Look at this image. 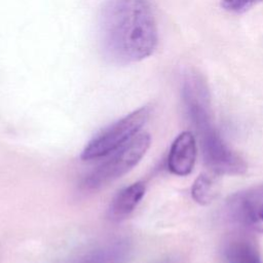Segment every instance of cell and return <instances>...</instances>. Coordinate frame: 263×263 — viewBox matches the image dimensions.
<instances>
[{
    "instance_id": "cell-2",
    "label": "cell",
    "mask_w": 263,
    "mask_h": 263,
    "mask_svg": "<svg viewBox=\"0 0 263 263\" xmlns=\"http://www.w3.org/2000/svg\"><path fill=\"white\" fill-rule=\"evenodd\" d=\"M182 97L206 165L219 175L243 174L247 171L246 162L226 144L213 121L209 93L203 82L195 76H188L183 83Z\"/></svg>"
},
{
    "instance_id": "cell-12",
    "label": "cell",
    "mask_w": 263,
    "mask_h": 263,
    "mask_svg": "<svg viewBox=\"0 0 263 263\" xmlns=\"http://www.w3.org/2000/svg\"><path fill=\"white\" fill-rule=\"evenodd\" d=\"M157 263H182L178 258H175V257H170V258H165Z\"/></svg>"
},
{
    "instance_id": "cell-5",
    "label": "cell",
    "mask_w": 263,
    "mask_h": 263,
    "mask_svg": "<svg viewBox=\"0 0 263 263\" xmlns=\"http://www.w3.org/2000/svg\"><path fill=\"white\" fill-rule=\"evenodd\" d=\"M225 212L228 220L239 228L263 233V183L229 196Z\"/></svg>"
},
{
    "instance_id": "cell-8",
    "label": "cell",
    "mask_w": 263,
    "mask_h": 263,
    "mask_svg": "<svg viewBox=\"0 0 263 263\" xmlns=\"http://www.w3.org/2000/svg\"><path fill=\"white\" fill-rule=\"evenodd\" d=\"M145 184L136 182L124 187L113 197L108 208V218L113 222L125 219L139 204L145 194Z\"/></svg>"
},
{
    "instance_id": "cell-1",
    "label": "cell",
    "mask_w": 263,
    "mask_h": 263,
    "mask_svg": "<svg viewBox=\"0 0 263 263\" xmlns=\"http://www.w3.org/2000/svg\"><path fill=\"white\" fill-rule=\"evenodd\" d=\"M98 25L100 48L111 63L140 62L157 46L156 22L147 0H106Z\"/></svg>"
},
{
    "instance_id": "cell-7",
    "label": "cell",
    "mask_w": 263,
    "mask_h": 263,
    "mask_svg": "<svg viewBox=\"0 0 263 263\" xmlns=\"http://www.w3.org/2000/svg\"><path fill=\"white\" fill-rule=\"evenodd\" d=\"M130 254V245L126 239H116L93 248L68 263H126Z\"/></svg>"
},
{
    "instance_id": "cell-3",
    "label": "cell",
    "mask_w": 263,
    "mask_h": 263,
    "mask_svg": "<svg viewBox=\"0 0 263 263\" xmlns=\"http://www.w3.org/2000/svg\"><path fill=\"white\" fill-rule=\"evenodd\" d=\"M148 134H137L112 155L90 172L82 182L85 190H97L129 172L145 155L150 146Z\"/></svg>"
},
{
    "instance_id": "cell-6",
    "label": "cell",
    "mask_w": 263,
    "mask_h": 263,
    "mask_svg": "<svg viewBox=\"0 0 263 263\" xmlns=\"http://www.w3.org/2000/svg\"><path fill=\"white\" fill-rule=\"evenodd\" d=\"M195 159L196 143L194 136L190 132H184L172 144L167 157V167L177 176H187L192 172Z\"/></svg>"
},
{
    "instance_id": "cell-11",
    "label": "cell",
    "mask_w": 263,
    "mask_h": 263,
    "mask_svg": "<svg viewBox=\"0 0 263 263\" xmlns=\"http://www.w3.org/2000/svg\"><path fill=\"white\" fill-rule=\"evenodd\" d=\"M263 0H222L223 7L230 12H243Z\"/></svg>"
},
{
    "instance_id": "cell-9",
    "label": "cell",
    "mask_w": 263,
    "mask_h": 263,
    "mask_svg": "<svg viewBox=\"0 0 263 263\" xmlns=\"http://www.w3.org/2000/svg\"><path fill=\"white\" fill-rule=\"evenodd\" d=\"M225 263H263L257 245L246 235L230 237L223 246Z\"/></svg>"
},
{
    "instance_id": "cell-10",
    "label": "cell",
    "mask_w": 263,
    "mask_h": 263,
    "mask_svg": "<svg viewBox=\"0 0 263 263\" xmlns=\"http://www.w3.org/2000/svg\"><path fill=\"white\" fill-rule=\"evenodd\" d=\"M193 199L200 204L210 203L216 194L214 179L209 175H200L194 182L191 190Z\"/></svg>"
},
{
    "instance_id": "cell-4",
    "label": "cell",
    "mask_w": 263,
    "mask_h": 263,
    "mask_svg": "<svg viewBox=\"0 0 263 263\" xmlns=\"http://www.w3.org/2000/svg\"><path fill=\"white\" fill-rule=\"evenodd\" d=\"M149 115L150 108L144 106L104 128L86 145L81 158L89 160L112 153L138 134Z\"/></svg>"
}]
</instances>
